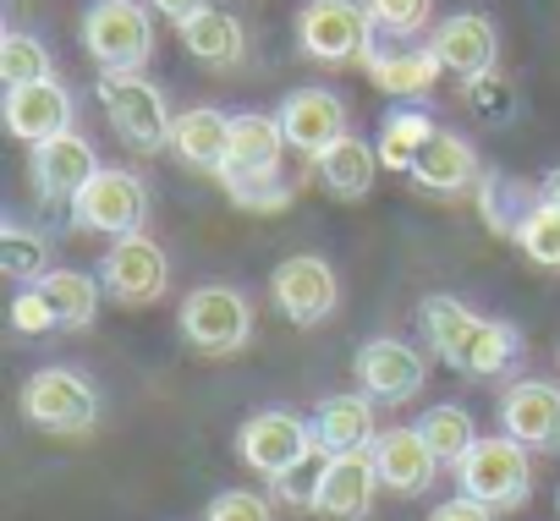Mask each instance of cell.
<instances>
[{
	"instance_id": "cell-22",
	"label": "cell",
	"mask_w": 560,
	"mask_h": 521,
	"mask_svg": "<svg viewBox=\"0 0 560 521\" xmlns=\"http://www.w3.org/2000/svg\"><path fill=\"white\" fill-rule=\"evenodd\" d=\"M374 395L369 390H352V395H330L319 401L314 412V439L325 455H347V450H374L380 439V423H374Z\"/></svg>"
},
{
	"instance_id": "cell-24",
	"label": "cell",
	"mask_w": 560,
	"mask_h": 521,
	"mask_svg": "<svg viewBox=\"0 0 560 521\" xmlns=\"http://www.w3.org/2000/svg\"><path fill=\"white\" fill-rule=\"evenodd\" d=\"M380 149L374 143H363V138H341L336 149H325L319 159H314V176H319V187L330 192V198H341V203H358V198H369L374 192V176H380Z\"/></svg>"
},
{
	"instance_id": "cell-23",
	"label": "cell",
	"mask_w": 560,
	"mask_h": 521,
	"mask_svg": "<svg viewBox=\"0 0 560 521\" xmlns=\"http://www.w3.org/2000/svg\"><path fill=\"white\" fill-rule=\"evenodd\" d=\"M287 149H292V143H287V127H280V116L242 110V116H231V159H225L220 176H275Z\"/></svg>"
},
{
	"instance_id": "cell-18",
	"label": "cell",
	"mask_w": 560,
	"mask_h": 521,
	"mask_svg": "<svg viewBox=\"0 0 560 521\" xmlns=\"http://www.w3.org/2000/svg\"><path fill=\"white\" fill-rule=\"evenodd\" d=\"M407 181H412L418 192H429V198H462V192H478L483 165H478V154H472L467 138H456V132H434V138L418 149Z\"/></svg>"
},
{
	"instance_id": "cell-8",
	"label": "cell",
	"mask_w": 560,
	"mask_h": 521,
	"mask_svg": "<svg viewBox=\"0 0 560 521\" xmlns=\"http://www.w3.org/2000/svg\"><path fill=\"white\" fill-rule=\"evenodd\" d=\"M67 214H72L78 230L132 236V230H143V220H149V187H143V176H132V170L100 165L94 181L78 187V198L67 203Z\"/></svg>"
},
{
	"instance_id": "cell-19",
	"label": "cell",
	"mask_w": 560,
	"mask_h": 521,
	"mask_svg": "<svg viewBox=\"0 0 560 521\" xmlns=\"http://www.w3.org/2000/svg\"><path fill=\"white\" fill-rule=\"evenodd\" d=\"M434 56H440V67L451 72V78H483V72H494V61H500V34H494V23L483 17V12H451L440 28H434V45H429Z\"/></svg>"
},
{
	"instance_id": "cell-37",
	"label": "cell",
	"mask_w": 560,
	"mask_h": 521,
	"mask_svg": "<svg viewBox=\"0 0 560 521\" xmlns=\"http://www.w3.org/2000/svg\"><path fill=\"white\" fill-rule=\"evenodd\" d=\"M203 521H275L269 499L253 494V488H220L203 510Z\"/></svg>"
},
{
	"instance_id": "cell-16",
	"label": "cell",
	"mask_w": 560,
	"mask_h": 521,
	"mask_svg": "<svg viewBox=\"0 0 560 521\" xmlns=\"http://www.w3.org/2000/svg\"><path fill=\"white\" fill-rule=\"evenodd\" d=\"M275 116H280V127H287V143L308 165L347 138V105L330 88H298V94H287V105H280Z\"/></svg>"
},
{
	"instance_id": "cell-27",
	"label": "cell",
	"mask_w": 560,
	"mask_h": 521,
	"mask_svg": "<svg viewBox=\"0 0 560 521\" xmlns=\"http://www.w3.org/2000/svg\"><path fill=\"white\" fill-rule=\"evenodd\" d=\"M182 45L192 61L203 67H236L242 50H247V28L236 12H220V7H203L192 23H182Z\"/></svg>"
},
{
	"instance_id": "cell-15",
	"label": "cell",
	"mask_w": 560,
	"mask_h": 521,
	"mask_svg": "<svg viewBox=\"0 0 560 521\" xmlns=\"http://www.w3.org/2000/svg\"><path fill=\"white\" fill-rule=\"evenodd\" d=\"M500 434H511L527 450H560V384L516 379L500 395Z\"/></svg>"
},
{
	"instance_id": "cell-2",
	"label": "cell",
	"mask_w": 560,
	"mask_h": 521,
	"mask_svg": "<svg viewBox=\"0 0 560 521\" xmlns=\"http://www.w3.org/2000/svg\"><path fill=\"white\" fill-rule=\"evenodd\" d=\"M100 105H105V121L110 132L138 149V154H160L171 149V105H165V88L143 72H100Z\"/></svg>"
},
{
	"instance_id": "cell-13",
	"label": "cell",
	"mask_w": 560,
	"mask_h": 521,
	"mask_svg": "<svg viewBox=\"0 0 560 521\" xmlns=\"http://www.w3.org/2000/svg\"><path fill=\"white\" fill-rule=\"evenodd\" d=\"M380 488L385 483H380L369 450L325 455L319 461V483H314V516H325V521H369Z\"/></svg>"
},
{
	"instance_id": "cell-7",
	"label": "cell",
	"mask_w": 560,
	"mask_h": 521,
	"mask_svg": "<svg viewBox=\"0 0 560 521\" xmlns=\"http://www.w3.org/2000/svg\"><path fill=\"white\" fill-rule=\"evenodd\" d=\"M236 455H242L247 472H258L264 483H275L280 472H292L298 461L325 455V450H319V439H314V423H303L298 412L269 406V412H253V417L236 428Z\"/></svg>"
},
{
	"instance_id": "cell-14",
	"label": "cell",
	"mask_w": 560,
	"mask_h": 521,
	"mask_svg": "<svg viewBox=\"0 0 560 521\" xmlns=\"http://www.w3.org/2000/svg\"><path fill=\"white\" fill-rule=\"evenodd\" d=\"M374 472H380V483L396 494V499H418L434 477H440V455H434V445L423 439V428L418 423H396V428H380V439H374Z\"/></svg>"
},
{
	"instance_id": "cell-29",
	"label": "cell",
	"mask_w": 560,
	"mask_h": 521,
	"mask_svg": "<svg viewBox=\"0 0 560 521\" xmlns=\"http://www.w3.org/2000/svg\"><path fill=\"white\" fill-rule=\"evenodd\" d=\"M434 132H440V127H434V116H429L423 105H390L385 121H380V159L407 176L412 159H418V149H423Z\"/></svg>"
},
{
	"instance_id": "cell-39",
	"label": "cell",
	"mask_w": 560,
	"mask_h": 521,
	"mask_svg": "<svg viewBox=\"0 0 560 521\" xmlns=\"http://www.w3.org/2000/svg\"><path fill=\"white\" fill-rule=\"evenodd\" d=\"M308 461H319V455H308ZM308 461H298L292 472H280V477H275V494L287 499L292 510H314V483H319V466L308 472Z\"/></svg>"
},
{
	"instance_id": "cell-42",
	"label": "cell",
	"mask_w": 560,
	"mask_h": 521,
	"mask_svg": "<svg viewBox=\"0 0 560 521\" xmlns=\"http://www.w3.org/2000/svg\"><path fill=\"white\" fill-rule=\"evenodd\" d=\"M538 192H544V203H555V209H560V165H549V170L538 176Z\"/></svg>"
},
{
	"instance_id": "cell-21",
	"label": "cell",
	"mask_w": 560,
	"mask_h": 521,
	"mask_svg": "<svg viewBox=\"0 0 560 521\" xmlns=\"http://www.w3.org/2000/svg\"><path fill=\"white\" fill-rule=\"evenodd\" d=\"M171 149H176V159H182V165L220 176V170H225V159H231V116H225V110H214V105L176 110V121H171Z\"/></svg>"
},
{
	"instance_id": "cell-9",
	"label": "cell",
	"mask_w": 560,
	"mask_h": 521,
	"mask_svg": "<svg viewBox=\"0 0 560 521\" xmlns=\"http://www.w3.org/2000/svg\"><path fill=\"white\" fill-rule=\"evenodd\" d=\"M182 341L203 357H231L253 341V308L236 286H198L182 297Z\"/></svg>"
},
{
	"instance_id": "cell-32",
	"label": "cell",
	"mask_w": 560,
	"mask_h": 521,
	"mask_svg": "<svg viewBox=\"0 0 560 521\" xmlns=\"http://www.w3.org/2000/svg\"><path fill=\"white\" fill-rule=\"evenodd\" d=\"M462 99H467V110H472L483 127H505V121L522 116V94H516V83H511L500 67L483 72V78H467V83H462Z\"/></svg>"
},
{
	"instance_id": "cell-35",
	"label": "cell",
	"mask_w": 560,
	"mask_h": 521,
	"mask_svg": "<svg viewBox=\"0 0 560 521\" xmlns=\"http://www.w3.org/2000/svg\"><path fill=\"white\" fill-rule=\"evenodd\" d=\"M511 241L522 247L527 264H538V270H555V275H560V209H555V203H538V209L522 220V230H516Z\"/></svg>"
},
{
	"instance_id": "cell-3",
	"label": "cell",
	"mask_w": 560,
	"mask_h": 521,
	"mask_svg": "<svg viewBox=\"0 0 560 521\" xmlns=\"http://www.w3.org/2000/svg\"><path fill=\"white\" fill-rule=\"evenodd\" d=\"M83 50L100 72H143L154 56V17L149 0H94L83 12Z\"/></svg>"
},
{
	"instance_id": "cell-34",
	"label": "cell",
	"mask_w": 560,
	"mask_h": 521,
	"mask_svg": "<svg viewBox=\"0 0 560 521\" xmlns=\"http://www.w3.org/2000/svg\"><path fill=\"white\" fill-rule=\"evenodd\" d=\"M220 187L247 214H280V209H292V198H298V187L280 176V170L275 176H220Z\"/></svg>"
},
{
	"instance_id": "cell-40",
	"label": "cell",
	"mask_w": 560,
	"mask_h": 521,
	"mask_svg": "<svg viewBox=\"0 0 560 521\" xmlns=\"http://www.w3.org/2000/svg\"><path fill=\"white\" fill-rule=\"evenodd\" d=\"M429 521H494V510L483 499H472V494H456V499H440L429 510Z\"/></svg>"
},
{
	"instance_id": "cell-6",
	"label": "cell",
	"mask_w": 560,
	"mask_h": 521,
	"mask_svg": "<svg viewBox=\"0 0 560 521\" xmlns=\"http://www.w3.org/2000/svg\"><path fill=\"white\" fill-rule=\"evenodd\" d=\"M374 17L363 0H308L298 12V45L303 56L341 67V61H369L374 56Z\"/></svg>"
},
{
	"instance_id": "cell-41",
	"label": "cell",
	"mask_w": 560,
	"mask_h": 521,
	"mask_svg": "<svg viewBox=\"0 0 560 521\" xmlns=\"http://www.w3.org/2000/svg\"><path fill=\"white\" fill-rule=\"evenodd\" d=\"M149 7H154L165 23H176V28H182V23H192V17L209 7V0H149Z\"/></svg>"
},
{
	"instance_id": "cell-30",
	"label": "cell",
	"mask_w": 560,
	"mask_h": 521,
	"mask_svg": "<svg viewBox=\"0 0 560 521\" xmlns=\"http://www.w3.org/2000/svg\"><path fill=\"white\" fill-rule=\"evenodd\" d=\"M418 428H423V439L434 445L440 466H456V461L478 445V423H472V412H467V406H451V401L429 406V412L418 417Z\"/></svg>"
},
{
	"instance_id": "cell-33",
	"label": "cell",
	"mask_w": 560,
	"mask_h": 521,
	"mask_svg": "<svg viewBox=\"0 0 560 521\" xmlns=\"http://www.w3.org/2000/svg\"><path fill=\"white\" fill-rule=\"evenodd\" d=\"M50 78H56V67H50L45 39H34V34H23V28H12L7 39H0V83H7V88L50 83Z\"/></svg>"
},
{
	"instance_id": "cell-31",
	"label": "cell",
	"mask_w": 560,
	"mask_h": 521,
	"mask_svg": "<svg viewBox=\"0 0 560 521\" xmlns=\"http://www.w3.org/2000/svg\"><path fill=\"white\" fill-rule=\"evenodd\" d=\"M0 270H7L18 286H39L50 275V247L39 230L28 225H7L0 230Z\"/></svg>"
},
{
	"instance_id": "cell-4",
	"label": "cell",
	"mask_w": 560,
	"mask_h": 521,
	"mask_svg": "<svg viewBox=\"0 0 560 521\" xmlns=\"http://www.w3.org/2000/svg\"><path fill=\"white\" fill-rule=\"evenodd\" d=\"M451 472H456V488L483 499L489 510H522L527 494H533L527 445H516L511 434H483Z\"/></svg>"
},
{
	"instance_id": "cell-12",
	"label": "cell",
	"mask_w": 560,
	"mask_h": 521,
	"mask_svg": "<svg viewBox=\"0 0 560 521\" xmlns=\"http://www.w3.org/2000/svg\"><path fill=\"white\" fill-rule=\"evenodd\" d=\"M269 297L292 324H325L336 313V303H341V281H336V270L325 264V258L298 252V258H280L275 264Z\"/></svg>"
},
{
	"instance_id": "cell-1",
	"label": "cell",
	"mask_w": 560,
	"mask_h": 521,
	"mask_svg": "<svg viewBox=\"0 0 560 521\" xmlns=\"http://www.w3.org/2000/svg\"><path fill=\"white\" fill-rule=\"evenodd\" d=\"M418 319H423L429 352H434L445 368L467 374V379H500V374L516 363V352H522V335H516L511 324L472 313L462 297H423Z\"/></svg>"
},
{
	"instance_id": "cell-5",
	"label": "cell",
	"mask_w": 560,
	"mask_h": 521,
	"mask_svg": "<svg viewBox=\"0 0 560 521\" xmlns=\"http://www.w3.org/2000/svg\"><path fill=\"white\" fill-rule=\"evenodd\" d=\"M23 417L39 434L56 439H83L100 423V390L78 374V368H39L23 384Z\"/></svg>"
},
{
	"instance_id": "cell-38",
	"label": "cell",
	"mask_w": 560,
	"mask_h": 521,
	"mask_svg": "<svg viewBox=\"0 0 560 521\" xmlns=\"http://www.w3.org/2000/svg\"><path fill=\"white\" fill-rule=\"evenodd\" d=\"M12 330H18V335H50V330H61L56 313H50V303L39 297V286H23V292H18V303H12Z\"/></svg>"
},
{
	"instance_id": "cell-17",
	"label": "cell",
	"mask_w": 560,
	"mask_h": 521,
	"mask_svg": "<svg viewBox=\"0 0 560 521\" xmlns=\"http://www.w3.org/2000/svg\"><path fill=\"white\" fill-rule=\"evenodd\" d=\"M94 170H100V154L78 132H61L50 143H34V154H28V176H34L39 203H72L78 187L94 181Z\"/></svg>"
},
{
	"instance_id": "cell-25",
	"label": "cell",
	"mask_w": 560,
	"mask_h": 521,
	"mask_svg": "<svg viewBox=\"0 0 560 521\" xmlns=\"http://www.w3.org/2000/svg\"><path fill=\"white\" fill-rule=\"evenodd\" d=\"M363 67H369V78H374L396 105H423L429 88H434L440 72H445L434 50H374Z\"/></svg>"
},
{
	"instance_id": "cell-11",
	"label": "cell",
	"mask_w": 560,
	"mask_h": 521,
	"mask_svg": "<svg viewBox=\"0 0 560 521\" xmlns=\"http://www.w3.org/2000/svg\"><path fill=\"white\" fill-rule=\"evenodd\" d=\"M352 368H358V390H369L380 406H407L429 384V357L418 346L396 341V335L363 341L358 357H352Z\"/></svg>"
},
{
	"instance_id": "cell-20",
	"label": "cell",
	"mask_w": 560,
	"mask_h": 521,
	"mask_svg": "<svg viewBox=\"0 0 560 521\" xmlns=\"http://www.w3.org/2000/svg\"><path fill=\"white\" fill-rule=\"evenodd\" d=\"M72 116H78V105H72V94L50 78V83H23V88H7V127H12V138H23L28 149L34 143H50V138H61V132H72Z\"/></svg>"
},
{
	"instance_id": "cell-28",
	"label": "cell",
	"mask_w": 560,
	"mask_h": 521,
	"mask_svg": "<svg viewBox=\"0 0 560 521\" xmlns=\"http://www.w3.org/2000/svg\"><path fill=\"white\" fill-rule=\"evenodd\" d=\"M39 297L50 303V313H56L61 330H89L100 319L105 286H100V275H83V270H50L39 281Z\"/></svg>"
},
{
	"instance_id": "cell-26",
	"label": "cell",
	"mask_w": 560,
	"mask_h": 521,
	"mask_svg": "<svg viewBox=\"0 0 560 521\" xmlns=\"http://www.w3.org/2000/svg\"><path fill=\"white\" fill-rule=\"evenodd\" d=\"M538 203H544L538 181H522V176H505V170H483V181H478V214L494 236H516L522 220Z\"/></svg>"
},
{
	"instance_id": "cell-43",
	"label": "cell",
	"mask_w": 560,
	"mask_h": 521,
	"mask_svg": "<svg viewBox=\"0 0 560 521\" xmlns=\"http://www.w3.org/2000/svg\"><path fill=\"white\" fill-rule=\"evenodd\" d=\"M555 510H560V494H555Z\"/></svg>"
},
{
	"instance_id": "cell-10",
	"label": "cell",
	"mask_w": 560,
	"mask_h": 521,
	"mask_svg": "<svg viewBox=\"0 0 560 521\" xmlns=\"http://www.w3.org/2000/svg\"><path fill=\"white\" fill-rule=\"evenodd\" d=\"M100 286L105 297H116L121 308H149L165 297L171 286V258L154 236L132 230V236H110L105 258H100Z\"/></svg>"
},
{
	"instance_id": "cell-36",
	"label": "cell",
	"mask_w": 560,
	"mask_h": 521,
	"mask_svg": "<svg viewBox=\"0 0 560 521\" xmlns=\"http://www.w3.org/2000/svg\"><path fill=\"white\" fill-rule=\"evenodd\" d=\"M363 7H369L374 28L390 34V39H412V34H423L429 17H434V0H363Z\"/></svg>"
}]
</instances>
